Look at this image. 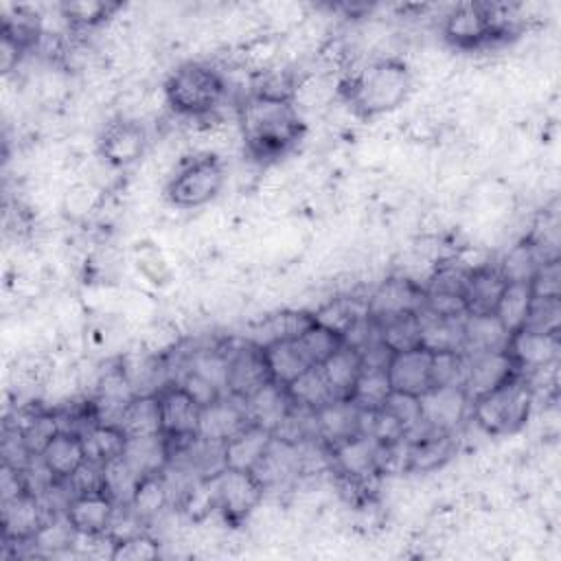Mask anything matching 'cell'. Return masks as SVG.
Instances as JSON below:
<instances>
[{
    "instance_id": "1",
    "label": "cell",
    "mask_w": 561,
    "mask_h": 561,
    "mask_svg": "<svg viewBox=\"0 0 561 561\" xmlns=\"http://www.w3.org/2000/svg\"><path fill=\"white\" fill-rule=\"evenodd\" d=\"M239 129L254 156L274 158L300 138L302 121L291 101L250 94L239 107Z\"/></svg>"
},
{
    "instance_id": "2",
    "label": "cell",
    "mask_w": 561,
    "mask_h": 561,
    "mask_svg": "<svg viewBox=\"0 0 561 561\" xmlns=\"http://www.w3.org/2000/svg\"><path fill=\"white\" fill-rule=\"evenodd\" d=\"M412 88V75L403 61L379 57L368 61L351 79L348 101L364 116L386 114L399 107Z\"/></svg>"
},
{
    "instance_id": "3",
    "label": "cell",
    "mask_w": 561,
    "mask_h": 561,
    "mask_svg": "<svg viewBox=\"0 0 561 561\" xmlns=\"http://www.w3.org/2000/svg\"><path fill=\"white\" fill-rule=\"evenodd\" d=\"M164 88L167 105L188 118H202L217 110L226 94L224 77L208 64L202 61H186L178 66Z\"/></svg>"
},
{
    "instance_id": "4",
    "label": "cell",
    "mask_w": 561,
    "mask_h": 561,
    "mask_svg": "<svg viewBox=\"0 0 561 561\" xmlns=\"http://www.w3.org/2000/svg\"><path fill=\"white\" fill-rule=\"evenodd\" d=\"M533 388L524 375H517L508 383L471 399L469 412L476 425L493 436L517 432L530 414Z\"/></svg>"
},
{
    "instance_id": "5",
    "label": "cell",
    "mask_w": 561,
    "mask_h": 561,
    "mask_svg": "<svg viewBox=\"0 0 561 561\" xmlns=\"http://www.w3.org/2000/svg\"><path fill=\"white\" fill-rule=\"evenodd\" d=\"M224 180L219 158L197 156L167 182V199L178 208H199L217 197Z\"/></svg>"
},
{
    "instance_id": "6",
    "label": "cell",
    "mask_w": 561,
    "mask_h": 561,
    "mask_svg": "<svg viewBox=\"0 0 561 561\" xmlns=\"http://www.w3.org/2000/svg\"><path fill=\"white\" fill-rule=\"evenodd\" d=\"M504 20L508 18L502 13V7L465 2V4H456L445 15L443 31L454 46L473 48L500 35L504 31V24H502Z\"/></svg>"
},
{
    "instance_id": "7",
    "label": "cell",
    "mask_w": 561,
    "mask_h": 561,
    "mask_svg": "<svg viewBox=\"0 0 561 561\" xmlns=\"http://www.w3.org/2000/svg\"><path fill=\"white\" fill-rule=\"evenodd\" d=\"M217 511L228 522H241L252 515L263 502V486L252 471L224 467L213 478Z\"/></svg>"
},
{
    "instance_id": "8",
    "label": "cell",
    "mask_w": 561,
    "mask_h": 561,
    "mask_svg": "<svg viewBox=\"0 0 561 561\" xmlns=\"http://www.w3.org/2000/svg\"><path fill=\"white\" fill-rule=\"evenodd\" d=\"M419 401L423 430L447 434H454V430L465 421L471 405L469 394L458 383L432 386L419 397Z\"/></svg>"
},
{
    "instance_id": "9",
    "label": "cell",
    "mask_w": 561,
    "mask_h": 561,
    "mask_svg": "<svg viewBox=\"0 0 561 561\" xmlns=\"http://www.w3.org/2000/svg\"><path fill=\"white\" fill-rule=\"evenodd\" d=\"M517 375H519V368L506 348L473 353V355H467L462 388L469 394V399H476L480 394H486L508 383Z\"/></svg>"
},
{
    "instance_id": "10",
    "label": "cell",
    "mask_w": 561,
    "mask_h": 561,
    "mask_svg": "<svg viewBox=\"0 0 561 561\" xmlns=\"http://www.w3.org/2000/svg\"><path fill=\"white\" fill-rule=\"evenodd\" d=\"M55 511L46 504L42 495L31 493L28 489L11 500L2 502V535L4 541L24 543L31 541L39 528L53 517Z\"/></svg>"
},
{
    "instance_id": "11",
    "label": "cell",
    "mask_w": 561,
    "mask_h": 561,
    "mask_svg": "<svg viewBox=\"0 0 561 561\" xmlns=\"http://www.w3.org/2000/svg\"><path fill=\"white\" fill-rule=\"evenodd\" d=\"M147 147V134L145 127L134 121H116L105 127V131L99 138L96 153L114 169H125L138 162Z\"/></svg>"
},
{
    "instance_id": "12",
    "label": "cell",
    "mask_w": 561,
    "mask_h": 561,
    "mask_svg": "<svg viewBox=\"0 0 561 561\" xmlns=\"http://www.w3.org/2000/svg\"><path fill=\"white\" fill-rule=\"evenodd\" d=\"M158 399L162 414V434L175 443L195 438L202 405L178 383L162 388L158 392Z\"/></svg>"
},
{
    "instance_id": "13",
    "label": "cell",
    "mask_w": 561,
    "mask_h": 561,
    "mask_svg": "<svg viewBox=\"0 0 561 561\" xmlns=\"http://www.w3.org/2000/svg\"><path fill=\"white\" fill-rule=\"evenodd\" d=\"M272 381L270 368L265 364L263 348L256 344L239 346L228 353V383L226 392L237 399H248L252 392Z\"/></svg>"
},
{
    "instance_id": "14",
    "label": "cell",
    "mask_w": 561,
    "mask_h": 561,
    "mask_svg": "<svg viewBox=\"0 0 561 561\" xmlns=\"http://www.w3.org/2000/svg\"><path fill=\"white\" fill-rule=\"evenodd\" d=\"M432 362L434 353L423 346L392 353L386 368L392 390L421 397L425 390L432 388Z\"/></svg>"
},
{
    "instance_id": "15",
    "label": "cell",
    "mask_w": 561,
    "mask_h": 561,
    "mask_svg": "<svg viewBox=\"0 0 561 561\" xmlns=\"http://www.w3.org/2000/svg\"><path fill=\"white\" fill-rule=\"evenodd\" d=\"M248 414L243 399L232 394H221L217 401L208 403L199 412L197 436L210 443H226L248 425Z\"/></svg>"
},
{
    "instance_id": "16",
    "label": "cell",
    "mask_w": 561,
    "mask_h": 561,
    "mask_svg": "<svg viewBox=\"0 0 561 561\" xmlns=\"http://www.w3.org/2000/svg\"><path fill=\"white\" fill-rule=\"evenodd\" d=\"M559 333H539L530 329H519L511 333L506 351L522 373H533L543 366H552L559 359Z\"/></svg>"
},
{
    "instance_id": "17",
    "label": "cell",
    "mask_w": 561,
    "mask_h": 561,
    "mask_svg": "<svg viewBox=\"0 0 561 561\" xmlns=\"http://www.w3.org/2000/svg\"><path fill=\"white\" fill-rule=\"evenodd\" d=\"M423 305V291L416 287L414 280L394 276L383 280L373 296L366 300L368 316L379 322L390 316H399L405 311H419Z\"/></svg>"
},
{
    "instance_id": "18",
    "label": "cell",
    "mask_w": 561,
    "mask_h": 561,
    "mask_svg": "<svg viewBox=\"0 0 561 561\" xmlns=\"http://www.w3.org/2000/svg\"><path fill=\"white\" fill-rule=\"evenodd\" d=\"M359 434V408L351 399H331L316 410V438L333 447Z\"/></svg>"
},
{
    "instance_id": "19",
    "label": "cell",
    "mask_w": 561,
    "mask_h": 561,
    "mask_svg": "<svg viewBox=\"0 0 561 561\" xmlns=\"http://www.w3.org/2000/svg\"><path fill=\"white\" fill-rule=\"evenodd\" d=\"M377 440L366 434H355L331 449V467L344 478H368L379 476L375 471V454Z\"/></svg>"
},
{
    "instance_id": "20",
    "label": "cell",
    "mask_w": 561,
    "mask_h": 561,
    "mask_svg": "<svg viewBox=\"0 0 561 561\" xmlns=\"http://www.w3.org/2000/svg\"><path fill=\"white\" fill-rule=\"evenodd\" d=\"M114 508L116 504L107 493H90V495H72L64 513L77 533L101 535V533H107Z\"/></svg>"
},
{
    "instance_id": "21",
    "label": "cell",
    "mask_w": 561,
    "mask_h": 561,
    "mask_svg": "<svg viewBox=\"0 0 561 561\" xmlns=\"http://www.w3.org/2000/svg\"><path fill=\"white\" fill-rule=\"evenodd\" d=\"M270 445L272 432L261 425L248 423L239 434L224 443V465L232 469L254 471V467L261 462Z\"/></svg>"
},
{
    "instance_id": "22",
    "label": "cell",
    "mask_w": 561,
    "mask_h": 561,
    "mask_svg": "<svg viewBox=\"0 0 561 561\" xmlns=\"http://www.w3.org/2000/svg\"><path fill=\"white\" fill-rule=\"evenodd\" d=\"M243 405H245V414H248L250 423L274 432L287 416V412L291 408V399H289L285 386L270 381L263 388H259L256 392H252L248 399H243Z\"/></svg>"
},
{
    "instance_id": "23",
    "label": "cell",
    "mask_w": 561,
    "mask_h": 561,
    "mask_svg": "<svg viewBox=\"0 0 561 561\" xmlns=\"http://www.w3.org/2000/svg\"><path fill=\"white\" fill-rule=\"evenodd\" d=\"M421 322V346L432 353H462L465 318H443L427 311L423 305L416 311Z\"/></svg>"
},
{
    "instance_id": "24",
    "label": "cell",
    "mask_w": 561,
    "mask_h": 561,
    "mask_svg": "<svg viewBox=\"0 0 561 561\" xmlns=\"http://www.w3.org/2000/svg\"><path fill=\"white\" fill-rule=\"evenodd\" d=\"M39 458L46 465V469L55 476V480L59 482L68 480L77 471V467L85 460L81 434L70 430H59L50 438V443L44 447Z\"/></svg>"
},
{
    "instance_id": "25",
    "label": "cell",
    "mask_w": 561,
    "mask_h": 561,
    "mask_svg": "<svg viewBox=\"0 0 561 561\" xmlns=\"http://www.w3.org/2000/svg\"><path fill=\"white\" fill-rule=\"evenodd\" d=\"M123 458L142 478L162 473L167 469V465L171 462V443L164 434L134 436V438L125 440Z\"/></svg>"
},
{
    "instance_id": "26",
    "label": "cell",
    "mask_w": 561,
    "mask_h": 561,
    "mask_svg": "<svg viewBox=\"0 0 561 561\" xmlns=\"http://www.w3.org/2000/svg\"><path fill=\"white\" fill-rule=\"evenodd\" d=\"M506 283L508 280L502 276V272L497 267H491V265L469 274V280H467L465 291H462L467 316L493 313Z\"/></svg>"
},
{
    "instance_id": "27",
    "label": "cell",
    "mask_w": 561,
    "mask_h": 561,
    "mask_svg": "<svg viewBox=\"0 0 561 561\" xmlns=\"http://www.w3.org/2000/svg\"><path fill=\"white\" fill-rule=\"evenodd\" d=\"M320 370L333 392L335 399H348L353 386L362 373V355L357 348L342 344L335 353H331L322 364Z\"/></svg>"
},
{
    "instance_id": "28",
    "label": "cell",
    "mask_w": 561,
    "mask_h": 561,
    "mask_svg": "<svg viewBox=\"0 0 561 561\" xmlns=\"http://www.w3.org/2000/svg\"><path fill=\"white\" fill-rule=\"evenodd\" d=\"M462 333L465 344L462 353H484V351H502L508 344L511 333L502 327V322L495 318V313L484 316H465L462 320Z\"/></svg>"
},
{
    "instance_id": "29",
    "label": "cell",
    "mask_w": 561,
    "mask_h": 561,
    "mask_svg": "<svg viewBox=\"0 0 561 561\" xmlns=\"http://www.w3.org/2000/svg\"><path fill=\"white\" fill-rule=\"evenodd\" d=\"M118 427L127 438L162 434V414H160L158 394H134L123 410Z\"/></svg>"
},
{
    "instance_id": "30",
    "label": "cell",
    "mask_w": 561,
    "mask_h": 561,
    "mask_svg": "<svg viewBox=\"0 0 561 561\" xmlns=\"http://www.w3.org/2000/svg\"><path fill=\"white\" fill-rule=\"evenodd\" d=\"M412 438V460L410 471L430 473L440 469L454 456V436L447 432L423 430L421 436Z\"/></svg>"
},
{
    "instance_id": "31",
    "label": "cell",
    "mask_w": 561,
    "mask_h": 561,
    "mask_svg": "<svg viewBox=\"0 0 561 561\" xmlns=\"http://www.w3.org/2000/svg\"><path fill=\"white\" fill-rule=\"evenodd\" d=\"M366 316H368L366 300H359V298H353V296L331 298L329 302H324L322 307H318L313 311L316 324L337 333L342 340Z\"/></svg>"
},
{
    "instance_id": "32",
    "label": "cell",
    "mask_w": 561,
    "mask_h": 561,
    "mask_svg": "<svg viewBox=\"0 0 561 561\" xmlns=\"http://www.w3.org/2000/svg\"><path fill=\"white\" fill-rule=\"evenodd\" d=\"M263 355H265V364L270 368L272 381L280 386H289L296 377H300L307 368H311V364L298 348L296 340L272 342L263 346Z\"/></svg>"
},
{
    "instance_id": "33",
    "label": "cell",
    "mask_w": 561,
    "mask_h": 561,
    "mask_svg": "<svg viewBox=\"0 0 561 561\" xmlns=\"http://www.w3.org/2000/svg\"><path fill=\"white\" fill-rule=\"evenodd\" d=\"M533 298L535 296L530 289V280H508L506 283L493 313L508 333H515L526 324Z\"/></svg>"
},
{
    "instance_id": "34",
    "label": "cell",
    "mask_w": 561,
    "mask_h": 561,
    "mask_svg": "<svg viewBox=\"0 0 561 561\" xmlns=\"http://www.w3.org/2000/svg\"><path fill=\"white\" fill-rule=\"evenodd\" d=\"M335 85L327 72H307L296 77L291 105L300 112H320L333 103Z\"/></svg>"
},
{
    "instance_id": "35",
    "label": "cell",
    "mask_w": 561,
    "mask_h": 561,
    "mask_svg": "<svg viewBox=\"0 0 561 561\" xmlns=\"http://www.w3.org/2000/svg\"><path fill=\"white\" fill-rule=\"evenodd\" d=\"M313 313L307 311H280L263 320L256 329L254 344L256 346H267L278 340H296L300 337L311 324H313Z\"/></svg>"
},
{
    "instance_id": "36",
    "label": "cell",
    "mask_w": 561,
    "mask_h": 561,
    "mask_svg": "<svg viewBox=\"0 0 561 561\" xmlns=\"http://www.w3.org/2000/svg\"><path fill=\"white\" fill-rule=\"evenodd\" d=\"M105 191L96 184H90L85 180L72 182L59 197V208L70 221H85L99 210H103L105 204Z\"/></svg>"
},
{
    "instance_id": "37",
    "label": "cell",
    "mask_w": 561,
    "mask_h": 561,
    "mask_svg": "<svg viewBox=\"0 0 561 561\" xmlns=\"http://www.w3.org/2000/svg\"><path fill=\"white\" fill-rule=\"evenodd\" d=\"M377 324V335L379 340L392 351H408L414 346H421V322L416 311H405L399 316L383 318Z\"/></svg>"
},
{
    "instance_id": "38",
    "label": "cell",
    "mask_w": 561,
    "mask_h": 561,
    "mask_svg": "<svg viewBox=\"0 0 561 561\" xmlns=\"http://www.w3.org/2000/svg\"><path fill=\"white\" fill-rule=\"evenodd\" d=\"M83 449H85V460H94L99 465H105L118 456H123V447L127 436L121 432V427L114 425H101V423H90L83 432Z\"/></svg>"
},
{
    "instance_id": "39",
    "label": "cell",
    "mask_w": 561,
    "mask_h": 561,
    "mask_svg": "<svg viewBox=\"0 0 561 561\" xmlns=\"http://www.w3.org/2000/svg\"><path fill=\"white\" fill-rule=\"evenodd\" d=\"M171 504V491L169 484L164 480L162 473H153V476H145L138 482V489L129 502V506L134 508V513L145 519L147 524L153 522L160 513H164V508Z\"/></svg>"
},
{
    "instance_id": "40",
    "label": "cell",
    "mask_w": 561,
    "mask_h": 561,
    "mask_svg": "<svg viewBox=\"0 0 561 561\" xmlns=\"http://www.w3.org/2000/svg\"><path fill=\"white\" fill-rule=\"evenodd\" d=\"M287 388V394L291 399V403L309 408V410H318L324 403H329L333 397L320 366H311L307 368L300 377H296Z\"/></svg>"
},
{
    "instance_id": "41",
    "label": "cell",
    "mask_w": 561,
    "mask_h": 561,
    "mask_svg": "<svg viewBox=\"0 0 561 561\" xmlns=\"http://www.w3.org/2000/svg\"><path fill=\"white\" fill-rule=\"evenodd\" d=\"M390 392H392V386L386 368H362L348 399L359 410H379L383 408Z\"/></svg>"
},
{
    "instance_id": "42",
    "label": "cell",
    "mask_w": 561,
    "mask_h": 561,
    "mask_svg": "<svg viewBox=\"0 0 561 561\" xmlns=\"http://www.w3.org/2000/svg\"><path fill=\"white\" fill-rule=\"evenodd\" d=\"M103 478H105L103 491L112 497V502L116 506L129 504L136 489H138V482L142 480V476L136 473L123 456L103 465Z\"/></svg>"
},
{
    "instance_id": "43",
    "label": "cell",
    "mask_w": 561,
    "mask_h": 561,
    "mask_svg": "<svg viewBox=\"0 0 561 561\" xmlns=\"http://www.w3.org/2000/svg\"><path fill=\"white\" fill-rule=\"evenodd\" d=\"M15 427L20 430L22 440L33 456H39L44 451V447L50 443V438L61 430L59 416L55 412H46V410L28 412L24 416V423H20Z\"/></svg>"
},
{
    "instance_id": "44",
    "label": "cell",
    "mask_w": 561,
    "mask_h": 561,
    "mask_svg": "<svg viewBox=\"0 0 561 561\" xmlns=\"http://www.w3.org/2000/svg\"><path fill=\"white\" fill-rule=\"evenodd\" d=\"M296 344L311 366H320L331 353H335L344 344V340L337 333L313 322L300 337H296Z\"/></svg>"
},
{
    "instance_id": "45",
    "label": "cell",
    "mask_w": 561,
    "mask_h": 561,
    "mask_svg": "<svg viewBox=\"0 0 561 561\" xmlns=\"http://www.w3.org/2000/svg\"><path fill=\"white\" fill-rule=\"evenodd\" d=\"M412 438L403 436L390 443H379L375 454V471L379 476H403L410 473Z\"/></svg>"
},
{
    "instance_id": "46",
    "label": "cell",
    "mask_w": 561,
    "mask_h": 561,
    "mask_svg": "<svg viewBox=\"0 0 561 561\" xmlns=\"http://www.w3.org/2000/svg\"><path fill=\"white\" fill-rule=\"evenodd\" d=\"M186 370L197 373L199 377L215 383L224 394H228V353H221L219 348H199L191 355Z\"/></svg>"
},
{
    "instance_id": "47",
    "label": "cell",
    "mask_w": 561,
    "mask_h": 561,
    "mask_svg": "<svg viewBox=\"0 0 561 561\" xmlns=\"http://www.w3.org/2000/svg\"><path fill=\"white\" fill-rule=\"evenodd\" d=\"M59 9L72 28H92L105 22L107 18H114V11L121 7L112 2L88 0V2H64L59 4Z\"/></svg>"
},
{
    "instance_id": "48",
    "label": "cell",
    "mask_w": 561,
    "mask_h": 561,
    "mask_svg": "<svg viewBox=\"0 0 561 561\" xmlns=\"http://www.w3.org/2000/svg\"><path fill=\"white\" fill-rule=\"evenodd\" d=\"M541 263V256L537 254V248L535 245H515L506 256L504 261L497 265V270L502 272V276L506 280H530L535 270L539 267Z\"/></svg>"
},
{
    "instance_id": "49",
    "label": "cell",
    "mask_w": 561,
    "mask_h": 561,
    "mask_svg": "<svg viewBox=\"0 0 561 561\" xmlns=\"http://www.w3.org/2000/svg\"><path fill=\"white\" fill-rule=\"evenodd\" d=\"M561 327V298H533L526 324L522 329L539 333H559Z\"/></svg>"
},
{
    "instance_id": "50",
    "label": "cell",
    "mask_w": 561,
    "mask_h": 561,
    "mask_svg": "<svg viewBox=\"0 0 561 561\" xmlns=\"http://www.w3.org/2000/svg\"><path fill=\"white\" fill-rule=\"evenodd\" d=\"M383 408L403 425L408 436H414L419 430H423V419H421V401L414 394L405 392H390L386 399Z\"/></svg>"
},
{
    "instance_id": "51",
    "label": "cell",
    "mask_w": 561,
    "mask_h": 561,
    "mask_svg": "<svg viewBox=\"0 0 561 561\" xmlns=\"http://www.w3.org/2000/svg\"><path fill=\"white\" fill-rule=\"evenodd\" d=\"M160 557V543L149 533H140L114 543V561H151Z\"/></svg>"
},
{
    "instance_id": "52",
    "label": "cell",
    "mask_w": 561,
    "mask_h": 561,
    "mask_svg": "<svg viewBox=\"0 0 561 561\" xmlns=\"http://www.w3.org/2000/svg\"><path fill=\"white\" fill-rule=\"evenodd\" d=\"M66 489L70 495H90V493H105L103 484V465L94 462V460H83L77 471L64 480Z\"/></svg>"
},
{
    "instance_id": "53",
    "label": "cell",
    "mask_w": 561,
    "mask_h": 561,
    "mask_svg": "<svg viewBox=\"0 0 561 561\" xmlns=\"http://www.w3.org/2000/svg\"><path fill=\"white\" fill-rule=\"evenodd\" d=\"M533 296L539 298H559L561 294V265L559 259L541 261L530 278Z\"/></svg>"
},
{
    "instance_id": "54",
    "label": "cell",
    "mask_w": 561,
    "mask_h": 561,
    "mask_svg": "<svg viewBox=\"0 0 561 561\" xmlns=\"http://www.w3.org/2000/svg\"><path fill=\"white\" fill-rule=\"evenodd\" d=\"M178 386H182L202 408L208 405V403H213V401H217V399L224 394L215 383H210L208 379L199 377V375L193 373V370H186V373L182 375V379L178 381Z\"/></svg>"
},
{
    "instance_id": "55",
    "label": "cell",
    "mask_w": 561,
    "mask_h": 561,
    "mask_svg": "<svg viewBox=\"0 0 561 561\" xmlns=\"http://www.w3.org/2000/svg\"><path fill=\"white\" fill-rule=\"evenodd\" d=\"M178 331L171 324H153L145 331V348L151 355H162L178 344Z\"/></svg>"
},
{
    "instance_id": "56",
    "label": "cell",
    "mask_w": 561,
    "mask_h": 561,
    "mask_svg": "<svg viewBox=\"0 0 561 561\" xmlns=\"http://www.w3.org/2000/svg\"><path fill=\"white\" fill-rule=\"evenodd\" d=\"M26 46L20 44L15 37H11L9 33L2 31V42H0V64H2V72L4 77H9L18 64H20V57H22V50Z\"/></svg>"
}]
</instances>
